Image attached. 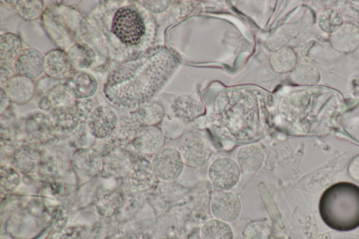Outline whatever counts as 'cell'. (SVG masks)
Here are the masks:
<instances>
[{
	"instance_id": "1",
	"label": "cell",
	"mask_w": 359,
	"mask_h": 239,
	"mask_svg": "<svg viewBox=\"0 0 359 239\" xmlns=\"http://www.w3.org/2000/svg\"><path fill=\"white\" fill-rule=\"evenodd\" d=\"M319 211L330 228L347 231L359 226V188L347 182L329 187L321 196Z\"/></svg>"
},
{
	"instance_id": "2",
	"label": "cell",
	"mask_w": 359,
	"mask_h": 239,
	"mask_svg": "<svg viewBox=\"0 0 359 239\" xmlns=\"http://www.w3.org/2000/svg\"><path fill=\"white\" fill-rule=\"evenodd\" d=\"M111 30L123 44H138L145 34V24L142 15L134 8H118L112 19Z\"/></svg>"
},
{
	"instance_id": "3",
	"label": "cell",
	"mask_w": 359,
	"mask_h": 239,
	"mask_svg": "<svg viewBox=\"0 0 359 239\" xmlns=\"http://www.w3.org/2000/svg\"><path fill=\"white\" fill-rule=\"evenodd\" d=\"M241 174L237 162L226 156L214 159L208 168V179L216 191H230L234 188Z\"/></svg>"
},
{
	"instance_id": "4",
	"label": "cell",
	"mask_w": 359,
	"mask_h": 239,
	"mask_svg": "<svg viewBox=\"0 0 359 239\" xmlns=\"http://www.w3.org/2000/svg\"><path fill=\"white\" fill-rule=\"evenodd\" d=\"M151 161L157 178L164 182L177 179L185 165L178 149L172 146H163Z\"/></svg>"
},
{
	"instance_id": "5",
	"label": "cell",
	"mask_w": 359,
	"mask_h": 239,
	"mask_svg": "<svg viewBox=\"0 0 359 239\" xmlns=\"http://www.w3.org/2000/svg\"><path fill=\"white\" fill-rule=\"evenodd\" d=\"M178 150L185 165L190 168H201L206 165L212 156L209 144L201 137L192 135L185 138Z\"/></svg>"
},
{
	"instance_id": "6",
	"label": "cell",
	"mask_w": 359,
	"mask_h": 239,
	"mask_svg": "<svg viewBox=\"0 0 359 239\" xmlns=\"http://www.w3.org/2000/svg\"><path fill=\"white\" fill-rule=\"evenodd\" d=\"M118 123V116L111 106L99 105L86 121L90 133L96 139H108Z\"/></svg>"
},
{
	"instance_id": "7",
	"label": "cell",
	"mask_w": 359,
	"mask_h": 239,
	"mask_svg": "<svg viewBox=\"0 0 359 239\" xmlns=\"http://www.w3.org/2000/svg\"><path fill=\"white\" fill-rule=\"evenodd\" d=\"M210 209L213 218L231 223L240 216L242 204L233 191H217L211 199Z\"/></svg>"
},
{
	"instance_id": "8",
	"label": "cell",
	"mask_w": 359,
	"mask_h": 239,
	"mask_svg": "<svg viewBox=\"0 0 359 239\" xmlns=\"http://www.w3.org/2000/svg\"><path fill=\"white\" fill-rule=\"evenodd\" d=\"M135 111L125 115L118 121L114 133L107 139L109 151L124 149L131 144L138 132L144 128Z\"/></svg>"
},
{
	"instance_id": "9",
	"label": "cell",
	"mask_w": 359,
	"mask_h": 239,
	"mask_svg": "<svg viewBox=\"0 0 359 239\" xmlns=\"http://www.w3.org/2000/svg\"><path fill=\"white\" fill-rule=\"evenodd\" d=\"M131 157L132 165L128 175L130 186L135 191H144L149 189L158 179L151 161L140 153L131 156Z\"/></svg>"
},
{
	"instance_id": "10",
	"label": "cell",
	"mask_w": 359,
	"mask_h": 239,
	"mask_svg": "<svg viewBox=\"0 0 359 239\" xmlns=\"http://www.w3.org/2000/svg\"><path fill=\"white\" fill-rule=\"evenodd\" d=\"M28 139L39 143H48L55 138V130L48 114L36 111L29 114L25 123Z\"/></svg>"
},
{
	"instance_id": "11",
	"label": "cell",
	"mask_w": 359,
	"mask_h": 239,
	"mask_svg": "<svg viewBox=\"0 0 359 239\" xmlns=\"http://www.w3.org/2000/svg\"><path fill=\"white\" fill-rule=\"evenodd\" d=\"M13 69L18 75L36 79L44 72V56L35 48H25L13 61Z\"/></svg>"
},
{
	"instance_id": "12",
	"label": "cell",
	"mask_w": 359,
	"mask_h": 239,
	"mask_svg": "<svg viewBox=\"0 0 359 239\" xmlns=\"http://www.w3.org/2000/svg\"><path fill=\"white\" fill-rule=\"evenodd\" d=\"M165 137L158 127L144 126L131 144L137 153L144 156H154L164 146Z\"/></svg>"
},
{
	"instance_id": "13",
	"label": "cell",
	"mask_w": 359,
	"mask_h": 239,
	"mask_svg": "<svg viewBox=\"0 0 359 239\" xmlns=\"http://www.w3.org/2000/svg\"><path fill=\"white\" fill-rule=\"evenodd\" d=\"M103 157L93 148L77 149L73 154L72 163L74 170L84 177H94L101 172Z\"/></svg>"
},
{
	"instance_id": "14",
	"label": "cell",
	"mask_w": 359,
	"mask_h": 239,
	"mask_svg": "<svg viewBox=\"0 0 359 239\" xmlns=\"http://www.w3.org/2000/svg\"><path fill=\"white\" fill-rule=\"evenodd\" d=\"M132 165L131 155L124 149L108 152L103 156L100 174L105 177H128Z\"/></svg>"
},
{
	"instance_id": "15",
	"label": "cell",
	"mask_w": 359,
	"mask_h": 239,
	"mask_svg": "<svg viewBox=\"0 0 359 239\" xmlns=\"http://www.w3.org/2000/svg\"><path fill=\"white\" fill-rule=\"evenodd\" d=\"M265 159L264 151L260 144L252 143L241 146L236 155L241 173L253 175L262 167Z\"/></svg>"
},
{
	"instance_id": "16",
	"label": "cell",
	"mask_w": 359,
	"mask_h": 239,
	"mask_svg": "<svg viewBox=\"0 0 359 239\" xmlns=\"http://www.w3.org/2000/svg\"><path fill=\"white\" fill-rule=\"evenodd\" d=\"M3 88L11 102L24 104L34 97L36 84L32 79L16 74L11 76Z\"/></svg>"
},
{
	"instance_id": "17",
	"label": "cell",
	"mask_w": 359,
	"mask_h": 239,
	"mask_svg": "<svg viewBox=\"0 0 359 239\" xmlns=\"http://www.w3.org/2000/svg\"><path fill=\"white\" fill-rule=\"evenodd\" d=\"M48 116L55 132L69 133L75 130L80 121V117L72 106L53 107Z\"/></svg>"
},
{
	"instance_id": "18",
	"label": "cell",
	"mask_w": 359,
	"mask_h": 239,
	"mask_svg": "<svg viewBox=\"0 0 359 239\" xmlns=\"http://www.w3.org/2000/svg\"><path fill=\"white\" fill-rule=\"evenodd\" d=\"M72 67L67 53L62 49L51 50L44 56V72L50 78H65Z\"/></svg>"
},
{
	"instance_id": "19",
	"label": "cell",
	"mask_w": 359,
	"mask_h": 239,
	"mask_svg": "<svg viewBox=\"0 0 359 239\" xmlns=\"http://www.w3.org/2000/svg\"><path fill=\"white\" fill-rule=\"evenodd\" d=\"M332 46L338 51L350 53L359 46V25L346 22L330 38Z\"/></svg>"
},
{
	"instance_id": "20",
	"label": "cell",
	"mask_w": 359,
	"mask_h": 239,
	"mask_svg": "<svg viewBox=\"0 0 359 239\" xmlns=\"http://www.w3.org/2000/svg\"><path fill=\"white\" fill-rule=\"evenodd\" d=\"M76 100L90 98L97 89L95 78L84 71L70 76L65 84Z\"/></svg>"
},
{
	"instance_id": "21",
	"label": "cell",
	"mask_w": 359,
	"mask_h": 239,
	"mask_svg": "<svg viewBox=\"0 0 359 239\" xmlns=\"http://www.w3.org/2000/svg\"><path fill=\"white\" fill-rule=\"evenodd\" d=\"M41 159L39 150L29 146H22L14 152L11 165L22 175H27L37 170Z\"/></svg>"
},
{
	"instance_id": "22",
	"label": "cell",
	"mask_w": 359,
	"mask_h": 239,
	"mask_svg": "<svg viewBox=\"0 0 359 239\" xmlns=\"http://www.w3.org/2000/svg\"><path fill=\"white\" fill-rule=\"evenodd\" d=\"M297 56L295 51L289 46H283L272 52L269 57L271 68L277 73L284 74L292 71L297 65Z\"/></svg>"
},
{
	"instance_id": "23",
	"label": "cell",
	"mask_w": 359,
	"mask_h": 239,
	"mask_svg": "<svg viewBox=\"0 0 359 239\" xmlns=\"http://www.w3.org/2000/svg\"><path fill=\"white\" fill-rule=\"evenodd\" d=\"M201 239H233V231L229 223L212 218L201 227Z\"/></svg>"
},
{
	"instance_id": "24",
	"label": "cell",
	"mask_w": 359,
	"mask_h": 239,
	"mask_svg": "<svg viewBox=\"0 0 359 239\" xmlns=\"http://www.w3.org/2000/svg\"><path fill=\"white\" fill-rule=\"evenodd\" d=\"M290 78L296 84L313 86L320 80V74L314 64L304 62L297 64L291 71Z\"/></svg>"
},
{
	"instance_id": "25",
	"label": "cell",
	"mask_w": 359,
	"mask_h": 239,
	"mask_svg": "<svg viewBox=\"0 0 359 239\" xmlns=\"http://www.w3.org/2000/svg\"><path fill=\"white\" fill-rule=\"evenodd\" d=\"M67 53L72 67L78 69H88L93 63L95 57L91 48L81 43L72 45Z\"/></svg>"
},
{
	"instance_id": "26",
	"label": "cell",
	"mask_w": 359,
	"mask_h": 239,
	"mask_svg": "<svg viewBox=\"0 0 359 239\" xmlns=\"http://www.w3.org/2000/svg\"><path fill=\"white\" fill-rule=\"evenodd\" d=\"M21 39L15 34L5 33L0 38V59L2 62L14 61L22 50Z\"/></svg>"
},
{
	"instance_id": "27",
	"label": "cell",
	"mask_w": 359,
	"mask_h": 239,
	"mask_svg": "<svg viewBox=\"0 0 359 239\" xmlns=\"http://www.w3.org/2000/svg\"><path fill=\"white\" fill-rule=\"evenodd\" d=\"M135 111L144 126H156L164 118L163 108L156 102L143 104Z\"/></svg>"
},
{
	"instance_id": "28",
	"label": "cell",
	"mask_w": 359,
	"mask_h": 239,
	"mask_svg": "<svg viewBox=\"0 0 359 239\" xmlns=\"http://www.w3.org/2000/svg\"><path fill=\"white\" fill-rule=\"evenodd\" d=\"M318 24L320 29L323 32L333 34L342 26L343 18L337 10L326 8L319 13Z\"/></svg>"
},
{
	"instance_id": "29",
	"label": "cell",
	"mask_w": 359,
	"mask_h": 239,
	"mask_svg": "<svg viewBox=\"0 0 359 239\" xmlns=\"http://www.w3.org/2000/svg\"><path fill=\"white\" fill-rule=\"evenodd\" d=\"M22 174L11 164L2 165L0 170V186L2 193L13 191L20 184Z\"/></svg>"
},
{
	"instance_id": "30",
	"label": "cell",
	"mask_w": 359,
	"mask_h": 239,
	"mask_svg": "<svg viewBox=\"0 0 359 239\" xmlns=\"http://www.w3.org/2000/svg\"><path fill=\"white\" fill-rule=\"evenodd\" d=\"M195 100L185 95L174 98L171 104V109L178 120H187L191 118L195 113Z\"/></svg>"
},
{
	"instance_id": "31",
	"label": "cell",
	"mask_w": 359,
	"mask_h": 239,
	"mask_svg": "<svg viewBox=\"0 0 359 239\" xmlns=\"http://www.w3.org/2000/svg\"><path fill=\"white\" fill-rule=\"evenodd\" d=\"M123 198L118 191L109 192L101 196L96 204L100 214L109 216L113 214L123 205Z\"/></svg>"
},
{
	"instance_id": "32",
	"label": "cell",
	"mask_w": 359,
	"mask_h": 239,
	"mask_svg": "<svg viewBox=\"0 0 359 239\" xmlns=\"http://www.w3.org/2000/svg\"><path fill=\"white\" fill-rule=\"evenodd\" d=\"M271 226L265 220H254L248 223L242 231L243 239H269Z\"/></svg>"
},
{
	"instance_id": "33",
	"label": "cell",
	"mask_w": 359,
	"mask_h": 239,
	"mask_svg": "<svg viewBox=\"0 0 359 239\" xmlns=\"http://www.w3.org/2000/svg\"><path fill=\"white\" fill-rule=\"evenodd\" d=\"M15 8L22 18L32 20L41 15L43 4L42 1H16Z\"/></svg>"
},
{
	"instance_id": "34",
	"label": "cell",
	"mask_w": 359,
	"mask_h": 239,
	"mask_svg": "<svg viewBox=\"0 0 359 239\" xmlns=\"http://www.w3.org/2000/svg\"><path fill=\"white\" fill-rule=\"evenodd\" d=\"M53 107L72 106L75 104L76 100L65 85H58L53 88L48 95Z\"/></svg>"
},
{
	"instance_id": "35",
	"label": "cell",
	"mask_w": 359,
	"mask_h": 239,
	"mask_svg": "<svg viewBox=\"0 0 359 239\" xmlns=\"http://www.w3.org/2000/svg\"><path fill=\"white\" fill-rule=\"evenodd\" d=\"M96 107L95 102L91 98L76 100L74 104L80 119L84 118L86 121Z\"/></svg>"
},
{
	"instance_id": "36",
	"label": "cell",
	"mask_w": 359,
	"mask_h": 239,
	"mask_svg": "<svg viewBox=\"0 0 359 239\" xmlns=\"http://www.w3.org/2000/svg\"><path fill=\"white\" fill-rule=\"evenodd\" d=\"M95 139L89 131L86 123L78 131L76 143L79 149L90 148Z\"/></svg>"
},
{
	"instance_id": "37",
	"label": "cell",
	"mask_w": 359,
	"mask_h": 239,
	"mask_svg": "<svg viewBox=\"0 0 359 239\" xmlns=\"http://www.w3.org/2000/svg\"><path fill=\"white\" fill-rule=\"evenodd\" d=\"M142 3L145 8L156 13L166 11L170 5V1H144Z\"/></svg>"
},
{
	"instance_id": "38",
	"label": "cell",
	"mask_w": 359,
	"mask_h": 239,
	"mask_svg": "<svg viewBox=\"0 0 359 239\" xmlns=\"http://www.w3.org/2000/svg\"><path fill=\"white\" fill-rule=\"evenodd\" d=\"M347 170L351 179L359 182V155L356 156L351 161Z\"/></svg>"
},
{
	"instance_id": "39",
	"label": "cell",
	"mask_w": 359,
	"mask_h": 239,
	"mask_svg": "<svg viewBox=\"0 0 359 239\" xmlns=\"http://www.w3.org/2000/svg\"><path fill=\"white\" fill-rule=\"evenodd\" d=\"M11 100L6 94L4 89L1 87L0 90V113H3L7 109L11 104Z\"/></svg>"
},
{
	"instance_id": "40",
	"label": "cell",
	"mask_w": 359,
	"mask_h": 239,
	"mask_svg": "<svg viewBox=\"0 0 359 239\" xmlns=\"http://www.w3.org/2000/svg\"><path fill=\"white\" fill-rule=\"evenodd\" d=\"M39 107L41 110L48 112L53 108V105L48 96H44L41 98L39 102Z\"/></svg>"
},
{
	"instance_id": "41",
	"label": "cell",
	"mask_w": 359,
	"mask_h": 239,
	"mask_svg": "<svg viewBox=\"0 0 359 239\" xmlns=\"http://www.w3.org/2000/svg\"><path fill=\"white\" fill-rule=\"evenodd\" d=\"M10 76V71L6 67H4L3 64L1 66V86L3 88L5 86L6 83L11 78Z\"/></svg>"
},
{
	"instance_id": "42",
	"label": "cell",
	"mask_w": 359,
	"mask_h": 239,
	"mask_svg": "<svg viewBox=\"0 0 359 239\" xmlns=\"http://www.w3.org/2000/svg\"><path fill=\"white\" fill-rule=\"evenodd\" d=\"M342 239H352V238H342Z\"/></svg>"
}]
</instances>
